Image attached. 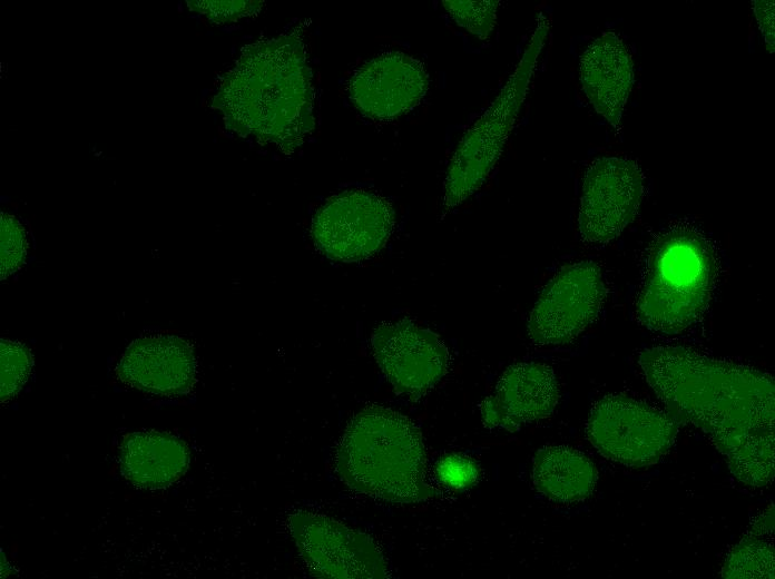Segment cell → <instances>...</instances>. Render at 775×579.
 <instances>
[{
  "label": "cell",
  "instance_id": "15",
  "mask_svg": "<svg viewBox=\"0 0 775 579\" xmlns=\"http://www.w3.org/2000/svg\"><path fill=\"white\" fill-rule=\"evenodd\" d=\"M582 89L595 110L616 133L634 85V62L624 40L614 31L596 38L580 59Z\"/></svg>",
  "mask_w": 775,
  "mask_h": 579
},
{
  "label": "cell",
  "instance_id": "5",
  "mask_svg": "<svg viewBox=\"0 0 775 579\" xmlns=\"http://www.w3.org/2000/svg\"><path fill=\"white\" fill-rule=\"evenodd\" d=\"M548 31L549 20L541 17L508 81L458 144L444 180L443 216L477 192L498 161L526 98Z\"/></svg>",
  "mask_w": 775,
  "mask_h": 579
},
{
  "label": "cell",
  "instance_id": "21",
  "mask_svg": "<svg viewBox=\"0 0 775 579\" xmlns=\"http://www.w3.org/2000/svg\"><path fill=\"white\" fill-rule=\"evenodd\" d=\"M0 223V275L4 281L23 265L28 241L24 227L13 215L1 213Z\"/></svg>",
  "mask_w": 775,
  "mask_h": 579
},
{
  "label": "cell",
  "instance_id": "4",
  "mask_svg": "<svg viewBox=\"0 0 775 579\" xmlns=\"http://www.w3.org/2000/svg\"><path fill=\"white\" fill-rule=\"evenodd\" d=\"M717 258L698 232L677 227L653 246L636 302L638 321L653 332L677 334L697 323L709 304Z\"/></svg>",
  "mask_w": 775,
  "mask_h": 579
},
{
  "label": "cell",
  "instance_id": "16",
  "mask_svg": "<svg viewBox=\"0 0 775 579\" xmlns=\"http://www.w3.org/2000/svg\"><path fill=\"white\" fill-rule=\"evenodd\" d=\"M190 452L180 438L158 431L127 434L120 446V470L126 480L143 489H163L187 471Z\"/></svg>",
  "mask_w": 775,
  "mask_h": 579
},
{
  "label": "cell",
  "instance_id": "19",
  "mask_svg": "<svg viewBox=\"0 0 775 579\" xmlns=\"http://www.w3.org/2000/svg\"><path fill=\"white\" fill-rule=\"evenodd\" d=\"M32 366V353L27 345L1 338L0 398L2 404L11 401L19 394L31 374Z\"/></svg>",
  "mask_w": 775,
  "mask_h": 579
},
{
  "label": "cell",
  "instance_id": "22",
  "mask_svg": "<svg viewBox=\"0 0 775 579\" xmlns=\"http://www.w3.org/2000/svg\"><path fill=\"white\" fill-rule=\"evenodd\" d=\"M193 11L206 16L210 21L224 23L259 11L263 1H187Z\"/></svg>",
  "mask_w": 775,
  "mask_h": 579
},
{
  "label": "cell",
  "instance_id": "11",
  "mask_svg": "<svg viewBox=\"0 0 775 579\" xmlns=\"http://www.w3.org/2000/svg\"><path fill=\"white\" fill-rule=\"evenodd\" d=\"M371 345L394 390L410 399L432 389L449 369V351L440 337L409 320L379 325Z\"/></svg>",
  "mask_w": 775,
  "mask_h": 579
},
{
  "label": "cell",
  "instance_id": "20",
  "mask_svg": "<svg viewBox=\"0 0 775 579\" xmlns=\"http://www.w3.org/2000/svg\"><path fill=\"white\" fill-rule=\"evenodd\" d=\"M451 18L480 40L489 39L497 19L498 0H444Z\"/></svg>",
  "mask_w": 775,
  "mask_h": 579
},
{
  "label": "cell",
  "instance_id": "24",
  "mask_svg": "<svg viewBox=\"0 0 775 579\" xmlns=\"http://www.w3.org/2000/svg\"><path fill=\"white\" fill-rule=\"evenodd\" d=\"M752 8L764 37L766 49L774 51V2L756 0L752 2Z\"/></svg>",
  "mask_w": 775,
  "mask_h": 579
},
{
  "label": "cell",
  "instance_id": "1",
  "mask_svg": "<svg viewBox=\"0 0 775 579\" xmlns=\"http://www.w3.org/2000/svg\"><path fill=\"white\" fill-rule=\"evenodd\" d=\"M645 377L678 420L700 429L742 483L762 488L775 474L773 377L685 346L639 354Z\"/></svg>",
  "mask_w": 775,
  "mask_h": 579
},
{
  "label": "cell",
  "instance_id": "2",
  "mask_svg": "<svg viewBox=\"0 0 775 579\" xmlns=\"http://www.w3.org/2000/svg\"><path fill=\"white\" fill-rule=\"evenodd\" d=\"M213 107L226 128L291 153L315 127L312 72L298 32L243 48L219 84Z\"/></svg>",
  "mask_w": 775,
  "mask_h": 579
},
{
  "label": "cell",
  "instance_id": "17",
  "mask_svg": "<svg viewBox=\"0 0 775 579\" xmlns=\"http://www.w3.org/2000/svg\"><path fill=\"white\" fill-rule=\"evenodd\" d=\"M597 479L596 465L576 449L565 445L546 446L533 458V485L552 501H582L592 493Z\"/></svg>",
  "mask_w": 775,
  "mask_h": 579
},
{
  "label": "cell",
  "instance_id": "13",
  "mask_svg": "<svg viewBox=\"0 0 775 579\" xmlns=\"http://www.w3.org/2000/svg\"><path fill=\"white\" fill-rule=\"evenodd\" d=\"M197 374L193 346L177 335L143 336L131 342L116 367L125 385L161 396L189 393Z\"/></svg>",
  "mask_w": 775,
  "mask_h": 579
},
{
  "label": "cell",
  "instance_id": "8",
  "mask_svg": "<svg viewBox=\"0 0 775 579\" xmlns=\"http://www.w3.org/2000/svg\"><path fill=\"white\" fill-rule=\"evenodd\" d=\"M393 226L394 212L386 198L355 189L333 196L317 210L312 237L328 258L356 262L381 251Z\"/></svg>",
  "mask_w": 775,
  "mask_h": 579
},
{
  "label": "cell",
  "instance_id": "10",
  "mask_svg": "<svg viewBox=\"0 0 775 579\" xmlns=\"http://www.w3.org/2000/svg\"><path fill=\"white\" fill-rule=\"evenodd\" d=\"M645 193L639 165L624 157H601L587 168L580 196L578 228L588 244L604 245L634 220Z\"/></svg>",
  "mask_w": 775,
  "mask_h": 579
},
{
  "label": "cell",
  "instance_id": "7",
  "mask_svg": "<svg viewBox=\"0 0 775 579\" xmlns=\"http://www.w3.org/2000/svg\"><path fill=\"white\" fill-rule=\"evenodd\" d=\"M297 550L320 578H387V565L374 541L330 517L298 510L287 520Z\"/></svg>",
  "mask_w": 775,
  "mask_h": 579
},
{
  "label": "cell",
  "instance_id": "12",
  "mask_svg": "<svg viewBox=\"0 0 775 579\" xmlns=\"http://www.w3.org/2000/svg\"><path fill=\"white\" fill-rule=\"evenodd\" d=\"M429 88L421 61L403 52H386L363 63L349 85L350 99L365 117L391 120L413 109Z\"/></svg>",
  "mask_w": 775,
  "mask_h": 579
},
{
  "label": "cell",
  "instance_id": "14",
  "mask_svg": "<svg viewBox=\"0 0 775 579\" xmlns=\"http://www.w3.org/2000/svg\"><path fill=\"white\" fill-rule=\"evenodd\" d=\"M558 400L559 385L552 369L523 362L504 371L480 411L485 426L516 432L526 423L549 416Z\"/></svg>",
  "mask_w": 775,
  "mask_h": 579
},
{
  "label": "cell",
  "instance_id": "25",
  "mask_svg": "<svg viewBox=\"0 0 775 579\" xmlns=\"http://www.w3.org/2000/svg\"><path fill=\"white\" fill-rule=\"evenodd\" d=\"M774 530V508L769 507L752 524L748 534L759 536L771 533Z\"/></svg>",
  "mask_w": 775,
  "mask_h": 579
},
{
  "label": "cell",
  "instance_id": "9",
  "mask_svg": "<svg viewBox=\"0 0 775 579\" xmlns=\"http://www.w3.org/2000/svg\"><path fill=\"white\" fill-rule=\"evenodd\" d=\"M600 267L583 261L562 267L540 293L528 320L537 345H561L576 338L598 316L606 298Z\"/></svg>",
  "mask_w": 775,
  "mask_h": 579
},
{
  "label": "cell",
  "instance_id": "18",
  "mask_svg": "<svg viewBox=\"0 0 775 579\" xmlns=\"http://www.w3.org/2000/svg\"><path fill=\"white\" fill-rule=\"evenodd\" d=\"M774 548L769 541L748 534L728 552L723 578H774Z\"/></svg>",
  "mask_w": 775,
  "mask_h": 579
},
{
  "label": "cell",
  "instance_id": "6",
  "mask_svg": "<svg viewBox=\"0 0 775 579\" xmlns=\"http://www.w3.org/2000/svg\"><path fill=\"white\" fill-rule=\"evenodd\" d=\"M587 435L608 460L630 468L657 463L671 446L676 422L663 411L624 394H609L592 406Z\"/></svg>",
  "mask_w": 775,
  "mask_h": 579
},
{
  "label": "cell",
  "instance_id": "23",
  "mask_svg": "<svg viewBox=\"0 0 775 579\" xmlns=\"http://www.w3.org/2000/svg\"><path fill=\"white\" fill-rule=\"evenodd\" d=\"M439 480L453 489H463L472 485L479 474L477 464L462 454H449L443 457L435 467Z\"/></svg>",
  "mask_w": 775,
  "mask_h": 579
},
{
  "label": "cell",
  "instance_id": "3",
  "mask_svg": "<svg viewBox=\"0 0 775 579\" xmlns=\"http://www.w3.org/2000/svg\"><path fill=\"white\" fill-rule=\"evenodd\" d=\"M335 469L352 490L392 503H416L439 494L426 481V455L418 426L405 415L371 405L349 422Z\"/></svg>",
  "mask_w": 775,
  "mask_h": 579
}]
</instances>
